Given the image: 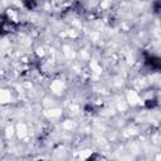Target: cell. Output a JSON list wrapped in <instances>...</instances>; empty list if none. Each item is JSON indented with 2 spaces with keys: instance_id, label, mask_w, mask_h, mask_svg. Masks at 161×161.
Masks as SVG:
<instances>
[{
  "instance_id": "1",
  "label": "cell",
  "mask_w": 161,
  "mask_h": 161,
  "mask_svg": "<svg viewBox=\"0 0 161 161\" xmlns=\"http://www.w3.org/2000/svg\"><path fill=\"white\" fill-rule=\"evenodd\" d=\"M145 65L153 70H161V58L153 54H145L143 57Z\"/></svg>"
},
{
  "instance_id": "2",
  "label": "cell",
  "mask_w": 161,
  "mask_h": 161,
  "mask_svg": "<svg viewBox=\"0 0 161 161\" xmlns=\"http://www.w3.org/2000/svg\"><path fill=\"white\" fill-rule=\"evenodd\" d=\"M157 106V101L156 99H148V101H146V103H145V107L146 108H153V107H156Z\"/></svg>"
},
{
  "instance_id": "3",
  "label": "cell",
  "mask_w": 161,
  "mask_h": 161,
  "mask_svg": "<svg viewBox=\"0 0 161 161\" xmlns=\"http://www.w3.org/2000/svg\"><path fill=\"white\" fill-rule=\"evenodd\" d=\"M153 10H155V11H160V10H161V1L153 3Z\"/></svg>"
},
{
  "instance_id": "4",
  "label": "cell",
  "mask_w": 161,
  "mask_h": 161,
  "mask_svg": "<svg viewBox=\"0 0 161 161\" xmlns=\"http://www.w3.org/2000/svg\"><path fill=\"white\" fill-rule=\"evenodd\" d=\"M87 161H98V156L96 155V153H93L91 157H88V160Z\"/></svg>"
},
{
  "instance_id": "5",
  "label": "cell",
  "mask_w": 161,
  "mask_h": 161,
  "mask_svg": "<svg viewBox=\"0 0 161 161\" xmlns=\"http://www.w3.org/2000/svg\"><path fill=\"white\" fill-rule=\"evenodd\" d=\"M24 5L28 6L29 9H31V8H34V6L36 5V3H24Z\"/></svg>"
}]
</instances>
